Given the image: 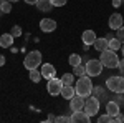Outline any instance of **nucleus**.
<instances>
[{
  "label": "nucleus",
  "instance_id": "27",
  "mask_svg": "<svg viewBox=\"0 0 124 123\" xmlns=\"http://www.w3.org/2000/svg\"><path fill=\"white\" fill-rule=\"evenodd\" d=\"M98 122L99 123H113V116H109V115L106 113V115H101V116H99V118H98Z\"/></svg>",
  "mask_w": 124,
  "mask_h": 123
},
{
  "label": "nucleus",
  "instance_id": "39",
  "mask_svg": "<svg viewBox=\"0 0 124 123\" xmlns=\"http://www.w3.org/2000/svg\"><path fill=\"white\" fill-rule=\"evenodd\" d=\"M121 53H123V57H124V43L121 45Z\"/></svg>",
  "mask_w": 124,
  "mask_h": 123
},
{
  "label": "nucleus",
  "instance_id": "38",
  "mask_svg": "<svg viewBox=\"0 0 124 123\" xmlns=\"http://www.w3.org/2000/svg\"><path fill=\"white\" fill-rule=\"evenodd\" d=\"M113 37H114V35H113V32H109V33H108V35H106V40H109V38H113Z\"/></svg>",
  "mask_w": 124,
  "mask_h": 123
},
{
  "label": "nucleus",
  "instance_id": "16",
  "mask_svg": "<svg viewBox=\"0 0 124 123\" xmlns=\"http://www.w3.org/2000/svg\"><path fill=\"white\" fill-rule=\"evenodd\" d=\"M13 45V35L12 33H3L0 35V47L2 48H10Z\"/></svg>",
  "mask_w": 124,
  "mask_h": 123
},
{
  "label": "nucleus",
  "instance_id": "11",
  "mask_svg": "<svg viewBox=\"0 0 124 123\" xmlns=\"http://www.w3.org/2000/svg\"><path fill=\"white\" fill-rule=\"evenodd\" d=\"M109 28L111 30H117L123 27V15L121 13H113L111 17H109Z\"/></svg>",
  "mask_w": 124,
  "mask_h": 123
},
{
  "label": "nucleus",
  "instance_id": "21",
  "mask_svg": "<svg viewBox=\"0 0 124 123\" xmlns=\"http://www.w3.org/2000/svg\"><path fill=\"white\" fill-rule=\"evenodd\" d=\"M60 80H61L63 85H73V83H75V75H73V73H65Z\"/></svg>",
  "mask_w": 124,
  "mask_h": 123
},
{
  "label": "nucleus",
  "instance_id": "32",
  "mask_svg": "<svg viewBox=\"0 0 124 123\" xmlns=\"http://www.w3.org/2000/svg\"><path fill=\"white\" fill-rule=\"evenodd\" d=\"M113 122H124V115L119 112V113L116 115V116H113Z\"/></svg>",
  "mask_w": 124,
  "mask_h": 123
},
{
  "label": "nucleus",
  "instance_id": "41",
  "mask_svg": "<svg viewBox=\"0 0 124 123\" xmlns=\"http://www.w3.org/2000/svg\"><path fill=\"white\" fill-rule=\"evenodd\" d=\"M0 2H2V0H0Z\"/></svg>",
  "mask_w": 124,
  "mask_h": 123
},
{
  "label": "nucleus",
  "instance_id": "33",
  "mask_svg": "<svg viewBox=\"0 0 124 123\" xmlns=\"http://www.w3.org/2000/svg\"><path fill=\"white\" fill-rule=\"evenodd\" d=\"M117 68H119V72H121V73H124V57L119 60V63H117Z\"/></svg>",
  "mask_w": 124,
  "mask_h": 123
},
{
  "label": "nucleus",
  "instance_id": "12",
  "mask_svg": "<svg viewBox=\"0 0 124 123\" xmlns=\"http://www.w3.org/2000/svg\"><path fill=\"white\" fill-rule=\"evenodd\" d=\"M119 112H121L119 103H116L114 100H108V102H106V113L109 115V116H116Z\"/></svg>",
  "mask_w": 124,
  "mask_h": 123
},
{
  "label": "nucleus",
  "instance_id": "34",
  "mask_svg": "<svg viewBox=\"0 0 124 123\" xmlns=\"http://www.w3.org/2000/svg\"><path fill=\"white\" fill-rule=\"evenodd\" d=\"M113 7L114 9H119L121 7V0H113Z\"/></svg>",
  "mask_w": 124,
  "mask_h": 123
},
{
  "label": "nucleus",
  "instance_id": "37",
  "mask_svg": "<svg viewBox=\"0 0 124 123\" xmlns=\"http://www.w3.org/2000/svg\"><path fill=\"white\" fill-rule=\"evenodd\" d=\"M3 65H5V57L0 55V66H3Z\"/></svg>",
  "mask_w": 124,
  "mask_h": 123
},
{
  "label": "nucleus",
  "instance_id": "7",
  "mask_svg": "<svg viewBox=\"0 0 124 123\" xmlns=\"http://www.w3.org/2000/svg\"><path fill=\"white\" fill-rule=\"evenodd\" d=\"M61 86H63V83H61V80L60 78H50L46 82V90L50 95H53V96H56V95H60V92H61Z\"/></svg>",
  "mask_w": 124,
  "mask_h": 123
},
{
  "label": "nucleus",
  "instance_id": "3",
  "mask_svg": "<svg viewBox=\"0 0 124 123\" xmlns=\"http://www.w3.org/2000/svg\"><path fill=\"white\" fill-rule=\"evenodd\" d=\"M40 65H41V52L40 50H31V52H28L25 60H23V66L30 72V70L38 68Z\"/></svg>",
  "mask_w": 124,
  "mask_h": 123
},
{
  "label": "nucleus",
  "instance_id": "1",
  "mask_svg": "<svg viewBox=\"0 0 124 123\" xmlns=\"http://www.w3.org/2000/svg\"><path fill=\"white\" fill-rule=\"evenodd\" d=\"M75 92H76V95L83 96V98L89 96L91 92H93V82H91V76H88V75L78 76L76 83H75Z\"/></svg>",
  "mask_w": 124,
  "mask_h": 123
},
{
  "label": "nucleus",
  "instance_id": "25",
  "mask_svg": "<svg viewBox=\"0 0 124 123\" xmlns=\"http://www.w3.org/2000/svg\"><path fill=\"white\" fill-rule=\"evenodd\" d=\"M68 63H70L71 66L79 65V63H81V57H79L78 53H71V55H70V58H68Z\"/></svg>",
  "mask_w": 124,
  "mask_h": 123
},
{
  "label": "nucleus",
  "instance_id": "31",
  "mask_svg": "<svg viewBox=\"0 0 124 123\" xmlns=\"http://www.w3.org/2000/svg\"><path fill=\"white\" fill-rule=\"evenodd\" d=\"M55 122H58V123H65V122H71V116H56L55 118Z\"/></svg>",
  "mask_w": 124,
  "mask_h": 123
},
{
  "label": "nucleus",
  "instance_id": "29",
  "mask_svg": "<svg viewBox=\"0 0 124 123\" xmlns=\"http://www.w3.org/2000/svg\"><path fill=\"white\" fill-rule=\"evenodd\" d=\"M111 100H114L116 103H119V106H121V105L124 103V96H123V93H116L114 96L111 98Z\"/></svg>",
  "mask_w": 124,
  "mask_h": 123
},
{
  "label": "nucleus",
  "instance_id": "10",
  "mask_svg": "<svg viewBox=\"0 0 124 123\" xmlns=\"http://www.w3.org/2000/svg\"><path fill=\"white\" fill-rule=\"evenodd\" d=\"M70 108H71V112H79V110H83V108H85V98L79 96V95H75V96L70 100Z\"/></svg>",
  "mask_w": 124,
  "mask_h": 123
},
{
  "label": "nucleus",
  "instance_id": "15",
  "mask_svg": "<svg viewBox=\"0 0 124 123\" xmlns=\"http://www.w3.org/2000/svg\"><path fill=\"white\" fill-rule=\"evenodd\" d=\"M60 95H61L63 98H66V100H71V98L76 95V92H75V86H73V85H63V86H61V92H60Z\"/></svg>",
  "mask_w": 124,
  "mask_h": 123
},
{
  "label": "nucleus",
  "instance_id": "2",
  "mask_svg": "<svg viewBox=\"0 0 124 123\" xmlns=\"http://www.w3.org/2000/svg\"><path fill=\"white\" fill-rule=\"evenodd\" d=\"M99 53H101V55H99V62L103 63V66H106V68H117L119 57L116 55V52L106 48V50L99 52Z\"/></svg>",
  "mask_w": 124,
  "mask_h": 123
},
{
  "label": "nucleus",
  "instance_id": "20",
  "mask_svg": "<svg viewBox=\"0 0 124 123\" xmlns=\"http://www.w3.org/2000/svg\"><path fill=\"white\" fill-rule=\"evenodd\" d=\"M121 45H123V43H121L116 37H113V38H109V40H108V48H109V50H113V52H117V50L121 48Z\"/></svg>",
  "mask_w": 124,
  "mask_h": 123
},
{
  "label": "nucleus",
  "instance_id": "9",
  "mask_svg": "<svg viewBox=\"0 0 124 123\" xmlns=\"http://www.w3.org/2000/svg\"><path fill=\"white\" fill-rule=\"evenodd\" d=\"M40 73H41V78H53V76L56 75V68L51 65V63H43V65L40 66Z\"/></svg>",
  "mask_w": 124,
  "mask_h": 123
},
{
  "label": "nucleus",
  "instance_id": "28",
  "mask_svg": "<svg viewBox=\"0 0 124 123\" xmlns=\"http://www.w3.org/2000/svg\"><path fill=\"white\" fill-rule=\"evenodd\" d=\"M116 38H117L121 43H124V25L121 27V28H117V32H116Z\"/></svg>",
  "mask_w": 124,
  "mask_h": 123
},
{
  "label": "nucleus",
  "instance_id": "22",
  "mask_svg": "<svg viewBox=\"0 0 124 123\" xmlns=\"http://www.w3.org/2000/svg\"><path fill=\"white\" fill-rule=\"evenodd\" d=\"M0 10H2V13H10V12H12V2L2 0V2H0Z\"/></svg>",
  "mask_w": 124,
  "mask_h": 123
},
{
  "label": "nucleus",
  "instance_id": "8",
  "mask_svg": "<svg viewBox=\"0 0 124 123\" xmlns=\"http://www.w3.org/2000/svg\"><path fill=\"white\" fill-rule=\"evenodd\" d=\"M40 30L45 33H51L56 30V22L53 19H41L40 20Z\"/></svg>",
  "mask_w": 124,
  "mask_h": 123
},
{
  "label": "nucleus",
  "instance_id": "30",
  "mask_svg": "<svg viewBox=\"0 0 124 123\" xmlns=\"http://www.w3.org/2000/svg\"><path fill=\"white\" fill-rule=\"evenodd\" d=\"M50 2H51L53 7H63V5H66L68 0H50Z\"/></svg>",
  "mask_w": 124,
  "mask_h": 123
},
{
  "label": "nucleus",
  "instance_id": "26",
  "mask_svg": "<svg viewBox=\"0 0 124 123\" xmlns=\"http://www.w3.org/2000/svg\"><path fill=\"white\" fill-rule=\"evenodd\" d=\"M10 33L13 35V38L20 37V35H22V27H20V25H13V27H12V32H10Z\"/></svg>",
  "mask_w": 124,
  "mask_h": 123
},
{
  "label": "nucleus",
  "instance_id": "36",
  "mask_svg": "<svg viewBox=\"0 0 124 123\" xmlns=\"http://www.w3.org/2000/svg\"><path fill=\"white\" fill-rule=\"evenodd\" d=\"M23 2H25V3H30V5H37L38 0H23Z\"/></svg>",
  "mask_w": 124,
  "mask_h": 123
},
{
  "label": "nucleus",
  "instance_id": "14",
  "mask_svg": "<svg viewBox=\"0 0 124 123\" xmlns=\"http://www.w3.org/2000/svg\"><path fill=\"white\" fill-rule=\"evenodd\" d=\"M96 38H98L96 37V32H93V30H85L83 35H81V40H83L85 45H93Z\"/></svg>",
  "mask_w": 124,
  "mask_h": 123
},
{
  "label": "nucleus",
  "instance_id": "35",
  "mask_svg": "<svg viewBox=\"0 0 124 123\" xmlns=\"http://www.w3.org/2000/svg\"><path fill=\"white\" fill-rule=\"evenodd\" d=\"M55 118H56L55 115H53V113H50V115H48V118H46V122H55Z\"/></svg>",
  "mask_w": 124,
  "mask_h": 123
},
{
  "label": "nucleus",
  "instance_id": "18",
  "mask_svg": "<svg viewBox=\"0 0 124 123\" xmlns=\"http://www.w3.org/2000/svg\"><path fill=\"white\" fill-rule=\"evenodd\" d=\"M91 95H93V96H96L99 102H106V98H108V96H106V93H104V90H103L101 86H96V88L93 86V92H91Z\"/></svg>",
  "mask_w": 124,
  "mask_h": 123
},
{
  "label": "nucleus",
  "instance_id": "5",
  "mask_svg": "<svg viewBox=\"0 0 124 123\" xmlns=\"http://www.w3.org/2000/svg\"><path fill=\"white\" fill-rule=\"evenodd\" d=\"M99 105H101V102H99L96 96L89 95V96H86V100H85V108H83V112H85L89 118H93V116L98 115V112H99Z\"/></svg>",
  "mask_w": 124,
  "mask_h": 123
},
{
  "label": "nucleus",
  "instance_id": "6",
  "mask_svg": "<svg viewBox=\"0 0 124 123\" xmlns=\"http://www.w3.org/2000/svg\"><path fill=\"white\" fill-rule=\"evenodd\" d=\"M85 68H86V75H88V76H99L104 66H103V63H101L99 60L91 58V60H88V62H86Z\"/></svg>",
  "mask_w": 124,
  "mask_h": 123
},
{
  "label": "nucleus",
  "instance_id": "13",
  "mask_svg": "<svg viewBox=\"0 0 124 123\" xmlns=\"http://www.w3.org/2000/svg\"><path fill=\"white\" fill-rule=\"evenodd\" d=\"M71 122L73 123H89L91 118H89L83 110H79V112H73V115H71Z\"/></svg>",
  "mask_w": 124,
  "mask_h": 123
},
{
  "label": "nucleus",
  "instance_id": "23",
  "mask_svg": "<svg viewBox=\"0 0 124 123\" xmlns=\"http://www.w3.org/2000/svg\"><path fill=\"white\" fill-rule=\"evenodd\" d=\"M30 80H31L33 83H38L40 80H41V73H40L38 68H35V70H30Z\"/></svg>",
  "mask_w": 124,
  "mask_h": 123
},
{
  "label": "nucleus",
  "instance_id": "17",
  "mask_svg": "<svg viewBox=\"0 0 124 123\" xmlns=\"http://www.w3.org/2000/svg\"><path fill=\"white\" fill-rule=\"evenodd\" d=\"M93 48H94V50H98V52H103V50H106V48H108V40H106L104 37L96 38L94 43H93Z\"/></svg>",
  "mask_w": 124,
  "mask_h": 123
},
{
  "label": "nucleus",
  "instance_id": "24",
  "mask_svg": "<svg viewBox=\"0 0 124 123\" xmlns=\"http://www.w3.org/2000/svg\"><path fill=\"white\" fill-rule=\"evenodd\" d=\"M73 75H76V76H83V75H86V68H85V65H75L73 66Z\"/></svg>",
  "mask_w": 124,
  "mask_h": 123
},
{
  "label": "nucleus",
  "instance_id": "19",
  "mask_svg": "<svg viewBox=\"0 0 124 123\" xmlns=\"http://www.w3.org/2000/svg\"><path fill=\"white\" fill-rule=\"evenodd\" d=\"M37 7H38V10H41V12H50V10L53 9V5H51L50 0H38V2H37Z\"/></svg>",
  "mask_w": 124,
  "mask_h": 123
},
{
  "label": "nucleus",
  "instance_id": "40",
  "mask_svg": "<svg viewBox=\"0 0 124 123\" xmlns=\"http://www.w3.org/2000/svg\"><path fill=\"white\" fill-rule=\"evenodd\" d=\"M8 2H12V3H17V2H20V0H8Z\"/></svg>",
  "mask_w": 124,
  "mask_h": 123
},
{
  "label": "nucleus",
  "instance_id": "4",
  "mask_svg": "<svg viewBox=\"0 0 124 123\" xmlns=\"http://www.w3.org/2000/svg\"><path fill=\"white\" fill-rule=\"evenodd\" d=\"M106 88L113 93H124V76L113 75L106 80Z\"/></svg>",
  "mask_w": 124,
  "mask_h": 123
}]
</instances>
